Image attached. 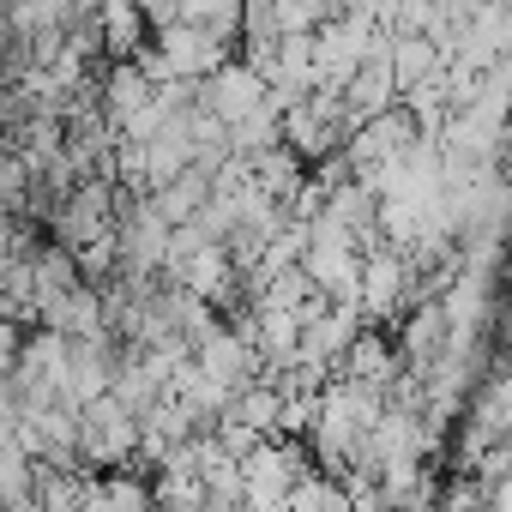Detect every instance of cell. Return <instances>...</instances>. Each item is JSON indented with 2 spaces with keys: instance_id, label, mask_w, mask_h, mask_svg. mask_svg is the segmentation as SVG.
<instances>
[{
  "instance_id": "cell-1",
  "label": "cell",
  "mask_w": 512,
  "mask_h": 512,
  "mask_svg": "<svg viewBox=\"0 0 512 512\" xmlns=\"http://www.w3.org/2000/svg\"><path fill=\"white\" fill-rule=\"evenodd\" d=\"M175 25H187V31L211 37V43H229L241 31V0H181Z\"/></svg>"
}]
</instances>
